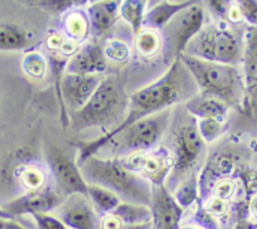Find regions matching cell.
<instances>
[{
	"label": "cell",
	"mask_w": 257,
	"mask_h": 229,
	"mask_svg": "<svg viewBox=\"0 0 257 229\" xmlns=\"http://www.w3.org/2000/svg\"><path fill=\"white\" fill-rule=\"evenodd\" d=\"M207 144L198 130L197 119L184 110L183 117L173 124L170 131V154L174 166L165 186L169 190L177 188L182 181L196 175L194 171L204 156Z\"/></svg>",
	"instance_id": "5b68a950"
},
{
	"label": "cell",
	"mask_w": 257,
	"mask_h": 229,
	"mask_svg": "<svg viewBox=\"0 0 257 229\" xmlns=\"http://www.w3.org/2000/svg\"><path fill=\"white\" fill-rule=\"evenodd\" d=\"M29 44V36L17 24L0 23V49L17 51Z\"/></svg>",
	"instance_id": "44dd1931"
},
{
	"label": "cell",
	"mask_w": 257,
	"mask_h": 229,
	"mask_svg": "<svg viewBox=\"0 0 257 229\" xmlns=\"http://www.w3.org/2000/svg\"><path fill=\"white\" fill-rule=\"evenodd\" d=\"M237 185L232 179L226 178L222 179V180L217 181L213 186V196L214 198H218L221 200L228 201L229 199H232L236 194Z\"/></svg>",
	"instance_id": "f546056e"
},
{
	"label": "cell",
	"mask_w": 257,
	"mask_h": 229,
	"mask_svg": "<svg viewBox=\"0 0 257 229\" xmlns=\"http://www.w3.org/2000/svg\"><path fill=\"white\" fill-rule=\"evenodd\" d=\"M103 77L105 75L64 73L58 85V95L62 106L67 107L71 113L80 111L92 97Z\"/></svg>",
	"instance_id": "7c38bea8"
},
{
	"label": "cell",
	"mask_w": 257,
	"mask_h": 229,
	"mask_svg": "<svg viewBox=\"0 0 257 229\" xmlns=\"http://www.w3.org/2000/svg\"><path fill=\"white\" fill-rule=\"evenodd\" d=\"M233 229H257V223L249 219L248 216H242L237 220Z\"/></svg>",
	"instance_id": "e575fe53"
},
{
	"label": "cell",
	"mask_w": 257,
	"mask_h": 229,
	"mask_svg": "<svg viewBox=\"0 0 257 229\" xmlns=\"http://www.w3.org/2000/svg\"><path fill=\"white\" fill-rule=\"evenodd\" d=\"M226 120L218 119H203L197 120L198 122V130L201 132L202 137L206 141V144L213 142L218 139L223 131L226 130Z\"/></svg>",
	"instance_id": "484cf974"
},
{
	"label": "cell",
	"mask_w": 257,
	"mask_h": 229,
	"mask_svg": "<svg viewBox=\"0 0 257 229\" xmlns=\"http://www.w3.org/2000/svg\"><path fill=\"white\" fill-rule=\"evenodd\" d=\"M135 48L140 56L147 57V58L157 56L163 48L160 33L154 31L140 32L135 38Z\"/></svg>",
	"instance_id": "cb8c5ba5"
},
{
	"label": "cell",
	"mask_w": 257,
	"mask_h": 229,
	"mask_svg": "<svg viewBox=\"0 0 257 229\" xmlns=\"http://www.w3.org/2000/svg\"><path fill=\"white\" fill-rule=\"evenodd\" d=\"M0 218H8L13 219V215L11 213H8V210H4V209L0 208Z\"/></svg>",
	"instance_id": "74e56055"
},
{
	"label": "cell",
	"mask_w": 257,
	"mask_h": 229,
	"mask_svg": "<svg viewBox=\"0 0 257 229\" xmlns=\"http://www.w3.org/2000/svg\"><path fill=\"white\" fill-rule=\"evenodd\" d=\"M87 196L92 205L95 206L100 218L113 211L122 203L120 196L116 195L115 193L95 184H87Z\"/></svg>",
	"instance_id": "ffe728a7"
},
{
	"label": "cell",
	"mask_w": 257,
	"mask_h": 229,
	"mask_svg": "<svg viewBox=\"0 0 257 229\" xmlns=\"http://www.w3.org/2000/svg\"><path fill=\"white\" fill-rule=\"evenodd\" d=\"M204 7L198 2H193V4L179 12L160 31L163 57L164 62L169 67L180 60V57L185 53L188 44L201 33L204 26Z\"/></svg>",
	"instance_id": "ba28073f"
},
{
	"label": "cell",
	"mask_w": 257,
	"mask_h": 229,
	"mask_svg": "<svg viewBox=\"0 0 257 229\" xmlns=\"http://www.w3.org/2000/svg\"><path fill=\"white\" fill-rule=\"evenodd\" d=\"M248 215L257 223V194L252 195L248 200Z\"/></svg>",
	"instance_id": "8d00e7d4"
},
{
	"label": "cell",
	"mask_w": 257,
	"mask_h": 229,
	"mask_svg": "<svg viewBox=\"0 0 257 229\" xmlns=\"http://www.w3.org/2000/svg\"><path fill=\"white\" fill-rule=\"evenodd\" d=\"M0 229H26L18 221L8 218H0Z\"/></svg>",
	"instance_id": "d590c367"
},
{
	"label": "cell",
	"mask_w": 257,
	"mask_h": 229,
	"mask_svg": "<svg viewBox=\"0 0 257 229\" xmlns=\"http://www.w3.org/2000/svg\"><path fill=\"white\" fill-rule=\"evenodd\" d=\"M107 70L103 47L96 43H87L68 60L66 73L73 75H103Z\"/></svg>",
	"instance_id": "9a60e30c"
},
{
	"label": "cell",
	"mask_w": 257,
	"mask_h": 229,
	"mask_svg": "<svg viewBox=\"0 0 257 229\" xmlns=\"http://www.w3.org/2000/svg\"><path fill=\"white\" fill-rule=\"evenodd\" d=\"M23 68L28 76L41 80L47 72V61L39 53L27 54L23 61Z\"/></svg>",
	"instance_id": "83f0119b"
},
{
	"label": "cell",
	"mask_w": 257,
	"mask_h": 229,
	"mask_svg": "<svg viewBox=\"0 0 257 229\" xmlns=\"http://www.w3.org/2000/svg\"><path fill=\"white\" fill-rule=\"evenodd\" d=\"M37 229H68L56 215L51 213H39L33 215Z\"/></svg>",
	"instance_id": "4dcf8cb0"
},
{
	"label": "cell",
	"mask_w": 257,
	"mask_h": 229,
	"mask_svg": "<svg viewBox=\"0 0 257 229\" xmlns=\"http://www.w3.org/2000/svg\"><path fill=\"white\" fill-rule=\"evenodd\" d=\"M179 229H202L199 226H194V225H184V226H180Z\"/></svg>",
	"instance_id": "f35d334b"
},
{
	"label": "cell",
	"mask_w": 257,
	"mask_h": 229,
	"mask_svg": "<svg viewBox=\"0 0 257 229\" xmlns=\"http://www.w3.org/2000/svg\"><path fill=\"white\" fill-rule=\"evenodd\" d=\"M145 4L142 0H125L120 4V17L125 19L132 27L134 36L140 33L145 16Z\"/></svg>",
	"instance_id": "603a6c76"
},
{
	"label": "cell",
	"mask_w": 257,
	"mask_h": 229,
	"mask_svg": "<svg viewBox=\"0 0 257 229\" xmlns=\"http://www.w3.org/2000/svg\"><path fill=\"white\" fill-rule=\"evenodd\" d=\"M172 111V108H168L162 112L150 115L113 135L105 145L110 146L111 154L113 155L108 157L123 159L135 152L149 151L157 146L159 140L169 129L173 117Z\"/></svg>",
	"instance_id": "8992f818"
},
{
	"label": "cell",
	"mask_w": 257,
	"mask_h": 229,
	"mask_svg": "<svg viewBox=\"0 0 257 229\" xmlns=\"http://www.w3.org/2000/svg\"><path fill=\"white\" fill-rule=\"evenodd\" d=\"M128 98L120 76H105L90 101L80 111L71 113V127L77 132L107 126L113 130L125 119Z\"/></svg>",
	"instance_id": "3957f363"
},
{
	"label": "cell",
	"mask_w": 257,
	"mask_h": 229,
	"mask_svg": "<svg viewBox=\"0 0 257 229\" xmlns=\"http://www.w3.org/2000/svg\"><path fill=\"white\" fill-rule=\"evenodd\" d=\"M231 4L229 2H219V0H214V2H209L208 7L211 8V11L213 12L214 16L219 17V18H227L228 16L229 8H231Z\"/></svg>",
	"instance_id": "836d02e7"
},
{
	"label": "cell",
	"mask_w": 257,
	"mask_h": 229,
	"mask_svg": "<svg viewBox=\"0 0 257 229\" xmlns=\"http://www.w3.org/2000/svg\"><path fill=\"white\" fill-rule=\"evenodd\" d=\"M242 17L248 22L249 26H257V2H237Z\"/></svg>",
	"instance_id": "1f68e13d"
},
{
	"label": "cell",
	"mask_w": 257,
	"mask_h": 229,
	"mask_svg": "<svg viewBox=\"0 0 257 229\" xmlns=\"http://www.w3.org/2000/svg\"><path fill=\"white\" fill-rule=\"evenodd\" d=\"M87 184L108 189L125 203L149 206L152 204V183L126 167L117 157L92 156L78 164Z\"/></svg>",
	"instance_id": "7a4b0ae2"
},
{
	"label": "cell",
	"mask_w": 257,
	"mask_h": 229,
	"mask_svg": "<svg viewBox=\"0 0 257 229\" xmlns=\"http://www.w3.org/2000/svg\"><path fill=\"white\" fill-rule=\"evenodd\" d=\"M184 110L197 120H226L229 106L219 98L198 92L190 100L184 102Z\"/></svg>",
	"instance_id": "2e32d148"
},
{
	"label": "cell",
	"mask_w": 257,
	"mask_h": 229,
	"mask_svg": "<svg viewBox=\"0 0 257 229\" xmlns=\"http://www.w3.org/2000/svg\"><path fill=\"white\" fill-rule=\"evenodd\" d=\"M174 198L183 209L192 205L199 198L198 175H193L182 181L175 189Z\"/></svg>",
	"instance_id": "d4e9b609"
},
{
	"label": "cell",
	"mask_w": 257,
	"mask_h": 229,
	"mask_svg": "<svg viewBox=\"0 0 257 229\" xmlns=\"http://www.w3.org/2000/svg\"><path fill=\"white\" fill-rule=\"evenodd\" d=\"M106 60H111L113 62H123L130 56V49L121 41H108L103 47Z\"/></svg>",
	"instance_id": "f1b7e54d"
},
{
	"label": "cell",
	"mask_w": 257,
	"mask_h": 229,
	"mask_svg": "<svg viewBox=\"0 0 257 229\" xmlns=\"http://www.w3.org/2000/svg\"><path fill=\"white\" fill-rule=\"evenodd\" d=\"M184 54L208 62L238 66L243 56V42L227 27L209 26L193 38Z\"/></svg>",
	"instance_id": "52a82bcc"
},
{
	"label": "cell",
	"mask_w": 257,
	"mask_h": 229,
	"mask_svg": "<svg viewBox=\"0 0 257 229\" xmlns=\"http://www.w3.org/2000/svg\"><path fill=\"white\" fill-rule=\"evenodd\" d=\"M242 65L247 92L257 88V26H248L247 28L243 42Z\"/></svg>",
	"instance_id": "ac0fdd59"
},
{
	"label": "cell",
	"mask_w": 257,
	"mask_h": 229,
	"mask_svg": "<svg viewBox=\"0 0 257 229\" xmlns=\"http://www.w3.org/2000/svg\"><path fill=\"white\" fill-rule=\"evenodd\" d=\"M190 4H193V2H160L145 13L143 26L147 27L149 31H162L179 12L189 7Z\"/></svg>",
	"instance_id": "d6986e66"
},
{
	"label": "cell",
	"mask_w": 257,
	"mask_h": 229,
	"mask_svg": "<svg viewBox=\"0 0 257 229\" xmlns=\"http://www.w3.org/2000/svg\"><path fill=\"white\" fill-rule=\"evenodd\" d=\"M152 220L154 229H179L184 209L178 204L169 189L163 185H152Z\"/></svg>",
	"instance_id": "4fadbf2b"
},
{
	"label": "cell",
	"mask_w": 257,
	"mask_h": 229,
	"mask_svg": "<svg viewBox=\"0 0 257 229\" xmlns=\"http://www.w3.org/2000/svg\"><path fill=\"white\" fill-rule=\"evenodd\" d=\"M46 160L56 181L57 190L66 198L73 194L87 195V183L81 174L75 154L62 147L48 145Z\"/></svg>",
	"instance_id": "9c48e42d"
},
{
	"label": "cell",
	"mask_w": 257,
	"mask_h": 229,
	"mask_svg": "<svg viewBox=\"0 0 257 229\" xmlns=\"http://www.w3.org/2000/svg\"><path fill=\"white\" fill-rule=\"evenodd\" d=\"M64 196L57 189L46 185L39 190L28 191V194L22 198L12 201L9 204V210L12 215L14 214H39L52 213L63 201Z\"/></svg>",
	"instance_id": "5bb4252c"
},
{
	"label": "cell",
	"mask_w": 257,
	"mask_h": 229,
	"mask_svg": "<svg viewBox=\"0 0 257 229\" xmlns=\"http://www.w3.org/2000/svg\"><path fill=\"white\" fill-rule=\"evenodd\" d=\"M121 160L127 169L147 179L152 185H163L167 183L174 166L173 155L163 146L154 151L135 152Z\"/></svg>",
	"instance_id": "30bf717a"
},
{
	"label": "cell",
	"mask_w": 257,
	"mask_h": 229,
	"mask_svg": "<svg viewBox=\"0 0 257 229\" xmlns=\"http://www.w3.org/2000/svg\"><path fill=\"white\" fill-rule=\"evenodd\" d=\"M22 184L28 189L29 191L39 190L47 185V175L41 167L28 166L23 170L21 174Z\"/></svg>",
	"instance_id": "4316f807"
},
{
	"label": "cell",
	"mask_w": 257,
	"mask_h": 229,
	"mask_svg": "<svg viewBox=\"0 0 257 229\" xmlns=\"http://www.w3.org/2000/svg\"><path fill=\"white\" fill-rule=\"evenodd\" d=\"M37 4H41V7H43V9H48V11L53 12H62L72 8L75 4L78 3L77 2H68V0H63V2L54 0V2H39V3Z\"/></svg>",
	"instance_id": "d6a6232c"
},
{
	"label": "cell",
	"mask_w": 257,
	"mask_h": 229,
	"mask_svg": "<svg viewBox=\"0 0 257 229\" xmlns=\"http://www.w3.org/2000/svg\"><path fill=\"white\" fill-rule=\"evenodd\" d=\"M120 4L117 2H96L88 7L86 14L96 37L110 31L120 18Z\"/></svg>",
	"instance_id": "e0dca14e"
},
{
	"label": "cell",
	"mask_w": 257,
	"mask_h": 229,
	"mask_svg": "<svg viewBox=\"0 0 257 229\" xmlns=\"http://www.w3.org/2000/svg\"><path fill=\"white\" fill-rule=\"evenodd\" d=\"M52 213L68 229H100V215L83 194L66 196Z\"/></svg>",
	"instance_id": "8fae6325"
},
{
	"label": "cell",
	"mask_w": 257,
	"mask_h": 229,
	"mask_svg": "<svg viewBox=\"0 0 257 229\" xmlns=\"http://www.w3.org/2000/svg\"><path fill=\"white\" fill-rule=\"evenodd\" d=\"M91 32L87 14L83 12H73L64 19V33L68 39L80 43L87 38Z\"/></svg>",
	"instance_id": "7402d4cb"
},
{
	"label": "cell",
	"mask_w": 257,
	"mask_h": 229,
	"mask_svg": "<svg viewBox=\"0 0 257 229\" xmlns=\"http://www.w3.org/2000/svg\"><path fill=\"white\" fill-rule=\"evenodd\" d=\"M180 61L196 82L199 93L219 98L229 107H238L244 102L246 85L238 66L208 62L188 54H183Z\"/></svg>",
	"instance_id": "277c9868"
},
{
	"label": "cell",
	"mask_w": 257,
	"mask_h": 229,
	"mask_svg": "<svg viewBox=\"0 0 257 229\" xmlns=\"http://www.w3.org/2000/svg\"><path fill=\"white\" fill-rule=\"evenodd\" d=\"M153 229H154V228H153Z\"/></svg>",
	"instance_id": "ab89813d"
},
{
	"label": "cell",
	"mask_w": 257,
	"mask_h": 229,
	"mask_svg": "<svg viewBox=\"0 0 257 229\" xmlns=\"http://www.w3.org/2000/svg\"><path fill=\"white\" fill-rule=\"evenodd\" d=\"M197 93L198 87L193 77L182 61H177L168 68L167 72L159 80L153 82L152 85L145 86L142 90H138L130 96L127 113L117 127L92 141L77 144V149L80 151L77 162L81 164L87 157L100 151L110 141L111 137L121 130L126 129L144 117L172 108L177 103L187 102Z\"/></svg>",
	"instance_id": "6da1fadb"
}]
</instances>
